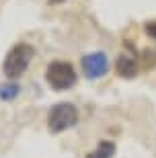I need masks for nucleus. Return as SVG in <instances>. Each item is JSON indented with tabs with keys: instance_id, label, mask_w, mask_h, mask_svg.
<instances>
[{
	"instance_id": "0eeeda50",
	"label": "nucleus",
	"mask_w": 156,
	"mask_h": 158,
	"mask_svg": "<svg viewBox=\"0 0 156 158\" xmlns=\"http://www.w3.org/2000/svg\"><path fill=\"white\" fill-rule=\"evenodd\" d=\"M21 94V86L15 80H8L4 84H0V101L2 103H11Z\"/></svg>"
},
{
	"instance_id": "39448f33",
	"label": "nucleus",
	"mask_w": 156,
	"mask_h": 158,
	"mask_svg": "<svg viewBox=\"0 0 156 158\" xmlns=\"http://www.w3.org/2000/svg\"><path fill=\"white\" fill-rule=\"evenodd\" d=\"M115 70H117V74H119L121 78H133L136 74H138V62H136L132 56L123 53V56L117 58Z\"/></svg>"
},
{
	"instance_id": "6e6552de",
	"label": "nucleus",
	"mask_w": 156,
	"mask_h": 158,
	"mask_svg": "<svg viewBox=\"0 0 156 158\" xmlns=\"http://www.w3.org/2000/svg\"><path fill=\"white\" fill-rule=\"evenodd\" d=\"M146 33H148L152 39H156V23H148L146 25Z\"/></svg>"
},
{
	"instance_id": "f257e3e1",
	"label": "nucleus",
	"mask_w": 156,
	"mask_h": 158,
	"mask_svg": "<svg viewBox=\"0 0 156 158\" xmlns=\"http://www.w3.org/2000/svg\"><path fill=\"white\" fill-rule=\"evenodd\" d=\"M35 58V47L27 41H19L8 49V53L4 56L2 62V74L8 80H17L27 72L31 60Z\"/></svg>"
},
{
	"instance_id": "f03ea898",
	"label": "nucleus",
	"mask_w": 156,
	"mask_h": 158,
	"mask_svg": "<svg viewBox=\"0 0 156 158\" xmlns=\"http://www.w3.org/2000/svg\"><path fill=\"white\" fill-rule=\"evenodd\" d=\"M76 68L66 60H53L45 68V82L53 90H70L76 84Z\"/></svg>"
},
{
	"instance_id": "423d86ee",
	"label": "nucleus",
	"mask_w": 156,
	"mask_h": 158,
	"mask_svg": "<svg viewBox=\"0 0 156 158\" xmlns=\"http://www.w3.org/2000/svg\"><path fill=\"white\" fill-rule=\"evenodd\" d=\"M115 142H109V140H101L97 144V148H95L93 152L88 154L86 158H113L115 156Z\"/></svg>"
},
{
	"instance_id": "7ed1b4c3",
	"label": "nucleus",
	"mask_w": 156,
	"mask_h": 158,
	"mask_svg": "<svg viewBox=\"0 0 156 158\" xmlns=\"http://www.w3.org/2000/svg\"><path fill=\"white\" fill-rule=\"evenodd\" d=\"M78 123V109L72 103H58L47 113V129L52 134L68 131Z\"/></svg>"
},
{
	"instance_id": "20e7f679",
	"label": "nucleus",
	"mask_w": 156,
	"mask_h": 158,
	"mask_svg": "<svg viewBox=\"0 0 156 158\" xmlns=\"http://www.w3.org/2000/svg\"><path fill=\"white\" fill-rule=\"evenodd\" d=\"M109 58L105 52H93V53H86L82 56L80 60V70L84 74L86 80H99L103 78L107 72H109Z\"/></svg>"
}]
</instances>
